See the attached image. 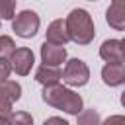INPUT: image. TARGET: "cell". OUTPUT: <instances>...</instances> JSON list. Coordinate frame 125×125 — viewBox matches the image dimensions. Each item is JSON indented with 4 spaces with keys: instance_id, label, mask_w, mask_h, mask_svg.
Instances as JSON below:
<instances>
[{
    "instance_id": "1",
    "label": "cell",
    "mask_w": 125,
    "mask_h": 125,
    "mask_svg": "<svg viewBox=\"0 0 125 125\" xmlns=\"http://www.w3.org/2000/svg\"><path fill=\"white\" fill-rule=\"evenodd\" d=\"M43 102L57 107V109H62L70 115H78L82 111V98L80 94L61 86V84H53V86H45L43 88Z\"/></svg>"
},
{
    "instance_id": "2",
    "label": "cell",
    "mask_w": 125,
    "mask_h": 125,
    "mask_svg": "<svg viewBox=\"0 0 125 125\" xmlns=\"http://www.w3.org/2000/svg\"><path fill=\"white\" fill-rule=\"evenodd\" d=\"M64 25H66V31H68L70 41H74L76 45H88V43H92V39L96 35L92 16L86 10H82V8L72 10L66 16Z\"/></svg>"
},
{
    "instance_id": "3",
    "label": "cell",
    "mask_w": 125,
    "mask_h": 125,
    "mask_svg": "<svg viewBox=\"0 0 125 125\" xmlns=\"http://www.w3.org/2000/svg\"><path fill=\"white\" fill-rule=\"evenodd\" d=\"M62 80L72 86V88H78V86H86L88 80H90V68L84 61L80 59H70L62 70Z\"/></svg>"
},
{
    "instance_id": "4",
    "label": "cell",
    "mask_w": 125,
    "mask_h": 125,
    "mask_svg": "<svg viewBox=\"0 0 125 125\" xmlns=\"http://www.w3.org/2000/svg\"><path fill=\"white\" fill-rule=\"evenodd\" d=\"M39 23H41L39 21V16L33 10H23L12 21V29L16 31V35H20L23 39H29V37H33L39 31Z\"/></svg>"
},
{
    "instance_id": "5",
    "label": "cell",
    "mask_w": 125,
    "mask_h": 125,
    "mask_svg": "<svg viewBox=\"0 0 125 125\" xmlns=\"http://www.w3.org/2000/svg\"><path fill=\"white\" fill-rule=\"evenodd\" d=\"M33 61H35V57H33L31 49H27V47L14 49V53L10 55V66H12V70H16L20 76H25V74L31 72Z\"/></svg>"
},
{
    "instance_id": "6",
    "label": "cell",
    "mask_w": 125,
    "mask_h": 125,
    "mask_svg": "<svg viewBox=\"0 0 125 125\" xmlns=\"http://www.w3.org/2000/svg\"><path fill=\"white\" fill-rule=\"evenodd\" d=\"M125 43L121 39H107L100 47V57L105 62H123L125 61Z\"/></svg>"
},
{
    "instance_id": "7",
    "label": "cell",
    "mask_w": 125,
    "mask_h": 125,
    "mask_svg": "<svg viewBox=\"0 0 125 125\" xmlns=\"http://www.w3.org/2000/svg\"><path fill=\"white\" fill-rule=\"evenodd\" d=\"M41 61L47 66H61L66 61V49L62 45H53L45 41L41 45Z\"/></svg>"
},
{
    "instance_id": "8",
    "label": "cell",
    "mask_w": 125,
    "mask_h": 125,
    "mask_svg": "<svg viewBox=\"0 0 125 125\" xmlns=\"http://www.w3.org/2000/svg\"><path fill=\"white\" fill-rule=\"evenodd\" d=\"M102 80L107 86H121L125 82V64L123 62H107L102 68Z\"/></svg>"
},
{
    "instance_id": "9",
    "label": "cell",
    "mask_w": 125,
    "mask_h": 125,
    "mask_svg": "<svg viewBox=\"0 0 125 125\" xmlns=\"http://www.w3.org/2000/svg\"><path fill=\"white\" fill-rule=\"evenodd\" d=\"M105 20L113 29L123 31L125 29V0H113L105 12Z\"/></svg>"
},
{
    "instance_id": "10",
    "label": "cell",
    "mask_w": 125,
    "mask_h": 125,
    "mask_svg": "<svg viewBox=\"0 0 125 125\" xmlns=\"http://www.w3.org/2000/svg\"><path fill=\"white\" fill-rule=\"evenodd\" d=\"M45 41H47V43H53V45H64V43L70 41L68 31H66V25H64L62 20H55V21L49 23Z\"/></svg>"
},
{
    "instance_id": "11",
    "label": "cell",
    "mask_w": 125,
    "mask_h": 125,
    "mask_svg": "<svg viewBox=\"0 0 125 125\" xmlns=\"http://www.w3.org/2000/svg\"><path fill=\"white\" fill-rule=\"evenodd\" d=\"M35 80L43 86H53V84H59L62 80V72L59 70V66H39L37 72H35Z\"/></svg>"
},
{
    "instance_id": "12",
    "label": "cell",
    "mask_w": 125,
    "mask_h": 125,
    "mask_svg": "<svg viewBox=\"0 0 125 125\" xmlns=\"http://www.w3.org/2000/svg\"><path fill=\"white\" fill-rule=\"evenodd\" d=\"M0 98L8 100V102H18L21 98V86L16 80H4L0 82Z\"/></svg>"
},
{
    "instance_id": "13",
    "label": "cell",
    "mask_w": 125,
    "mask_h": 125,
    "mask_svg": "<svg viewBox=\"0 0 125 125\" xmlns=\"http://www.w3.org/2000/svg\"><path fill=\"white\" fill-rule=\"evenodd\" d=\"M78 125H102L100 115L96 109H84L78 115Z\"/></svg>"
},
{
    "instance_id": "14",
    "label": "cell",
    "mask_w": 125,
    "mask_h": 125,
    "mask_svg": "<svg viewBox=\"0 0 125 125\" xmlns=\"http://www.w3.org/2000/svg\"><path fill=\"white\" fill-rule=\"evenodd\" d=\"M8 121H10V125H33V117L27 111H16V113L12 111Z\"/></svg>"
},
{
    "instance_id": "15",
    "label": "cell",
    "mask_w": 125,
    "mask_h": 125,
    "mask_svg": "<svg viewBox=\"0 0 125 125\" xmlns=\"http://www.w3.org/2000/svg\"><path fill=\"white\" fill-rule=\"evenodd\" d=\"M14 49H16L14 39L8 37V35H0V57H2V59L10 57V55L14 53Z\"/></svg>"
},
{
    "instance_id": "16",
    "label": "cell",
    "mask_w": 125,
    "mask_h": 125,
    "mask_svg": "<svg viewBox=\"0 0 125 125\" xmlns=\"http://www.w3.org/2000/svg\"><path fill=\"white\" fill-rule=\"evenodd\" d=\"M16 12V0H0V18L12 20Z\"/></svg>"
},
{
    "instance_id": "17",
    "label": "cell",
    "mask_w": 125,
    "mask_h": 125,
    "mask_svg": "<svg viewBox=\"0 0 125 125\" xmlns=\"http://www.w3.org/2000/svg\"><path fill=\"white\" fill-rule=\"evenodd\" d=\"M10 72H12V66H10V61H6V59H2V57H0V82H4V80H8V76H10Z\"/></svg>"
},
{
    "instance_id": "18",
    "label": "cell",
    "mask_w": 125,
    "mask_h": 125,
    "mask_svg": "<svg viewBox=\"0 0 125 125\" xmlns=\"http://www.w3.org/2000/svg\"><path fill=\"white\" fill-rule=\"evenodd\" d=\"M10 115H12V102L0 98V117H6L8 119Z\"/></svg>"
},
{
    "instance_id": "19",
    "label": "cell",
    "mask_w": 125,
    "mask_h": 125,
    "mask_svg": "<svg viewBox=\"0 0 125 125\" xmlns=\"http://www.w3.org/2000/svg\"><path fill=\"white\" fill-rule=\"evenodd\" d=\"M102 125H125V117H123V115H111V117H107Z\"/></svg>"
},
{
    "instance_id": "20",
    "label": "cell",
    "mask_w": 125,
    "mask_h": 125,
    "mask_svg": "<svg viewBox=\"0 0 125 125\" xmlns=\"http://www.w3.org/2000/svg\"><path fill=\"white\" fill-rule=\"evenodd\" d=\"M43 125H68V121H64L62 117H49V119H45Z\"/></svg>"
},
{
    "instance_id": "21",
    "label": "cell",
    "mask_w": 125,
    "mask_h": 125,
    "mask_svg": "<svg viewBox=\"0 0 125 125\" xmlns=\"http://www.w3.org/2000/svg\"><path fill=\"white\" fill-rule=\"evenodd\" d=\"M0 125H10V121L6 117H0Z\"/></svg>"
},
{
    "instance_id": "22",
    "label": "cell",
    "mask_w": 125,
    "mask_h": 125,
    "mask_svg": "<svg viewBox=\"0 0 125 125\" xmlns=\"http://www.w3.org/2000/svg\"><path fill=\"white\" fill-rule=\"evenodd\" d=\"M90 2H96V0H90Z\"/></svg>"
}]
</instances>
